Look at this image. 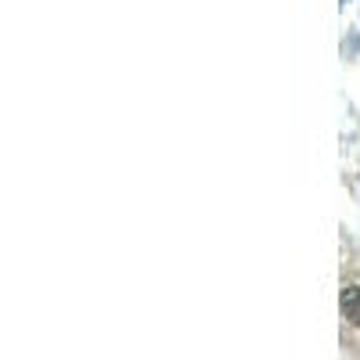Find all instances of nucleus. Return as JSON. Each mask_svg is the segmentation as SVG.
<instances>
[{
    "instance_id": "obj_1",
    "label": "nucleus",
    "mask_w": 360,
    "mask_h": 360,
    "mask_svg": "<svg viewBox=\"0 0 360 360\" xmlns=\"http://www.w3.org/2000/svg\"><path fill=\"white\" fill-rule=\"evenodd\" d=\"M339 307H342V317H346L353 328H360V285H346V288H342Z\"/></svg>"
}]
</instances>
